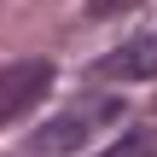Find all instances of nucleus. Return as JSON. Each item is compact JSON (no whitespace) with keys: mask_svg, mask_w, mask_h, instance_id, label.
Segmentation results:
<instances>
[{"mask_svg":"<svg viewBox=\"0 0 157 157\" xmlns=\"http://www.w3.org/2000/svg\"><path fill=\"white\" fill-rule=\"evenodd\" d=\"M47 87H52V64H47V58H17V64H6V70H0V122L23 117L35 99H47Z\"/></svg>","mask_w":157,"mask_h":157,"instance_id":"obj_1","label":"nucleus"},{"mask_svg":"<svg viewBox=\"0 0 157 157\" xmlns=\"http://www.w3.org/2000/svg\"><path fill=\"white\" fill-rule=\"evenodd\" d=\"M99 117H117V105H111V99H93V105H76V111H64V117L41 122V128H35V151H47V157L76 151V146L99 128Z\"/></svg>","mask_w":157,"mask_h":157,"instance_id":"obj_2","label":"nucleus"},{"mask_svg":"<svg viewBox=\"0 0 157 157\" xmlns=\"http://www.w3.org/2000/svg\"><path fill=\"white\" fill-rule=\"evenodd\" d=\"M105 157H157V134H146V128H134L128 140H117Z\"/></svg>","mask_w":157,"mask_h":157,"instance_id":"obj_4","label":"nucleus"},{"mask_svg":"<svg viewBox=\"0 0 157 157\" xmlns=\"http://www.w3.org/2000/svg\"><path fill=\"white\" fill-rule=\"evenodd\" d=\"M128 6H140V0H82L87 17H117V12H128Z\"/></svg>","mask_w":157,"mask_h":157,"instance_id":"obj_5","label":"nucleus"},{"mask_svg":"<svg viewBox=\"0 0 157 157\" xmlns=\"http://www.w3.org/2000/svg\"><path fill=\"white\" fill-rule=\"evenodd\" d=\"M99 76L105 82H151L157 76V35H134L128 47L105 52L99 58Z\"/></svg>","mask_w":157,"mask_h":157,"instance_id":"obj_3","label":"nucleus"}]
</instances>
